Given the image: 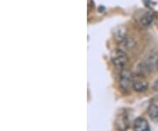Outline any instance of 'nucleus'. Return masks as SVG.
Wrapping results in <instances>:
<instances>
[{"label":"nucleus","instance_id":"nucleus-3","mask_svg":"<svg viewBox=\"0 0 158 131\" xmlns=\"http://www.w3.org/2000/svg\"><path fill=\"white\" fill-rule=\"evenodd\" d=\"M113 63L117 68H123L124 65L127 62V57L122 50H117L112 57Z\"/></svg>","mask_w":158,"mask_h":131},{"label":"nucleus","instance_id":"nucleus-7","mask_svg":"<svg viewBox=\"0 0 158 131\" xmlns=\"http://www.w3.org/2000/svg\"><path fill=\"white\" fill-rule=\"evenodd\" d=\"M113 35L115 40H117L118 42H122L123 40L126 39L127 36V28L123 27V26H118L116 28L114 29L113 32Z\"/></svg>","mask_w":158,"mask_h":131},{"label":"nucleus","instance_id":"nucleus-8","mask_svg":"<svg viewBox=\"0 0 158 131\" xmlns=\"http://www.w3.org/2000/svg\"><path fill=\"white\" fill-rule=\"evenodd\" d=\"M148 114L149 115V117L151 118V120L155 122L158 123V106L152 104L149 106V108L148 109Z\"/></svg>","mask_w":158,"mask_h":131},{"label":"nucleus","instance_id":"nucleus-5","mask_svg":"<svg viewBox=\"0 0 158 131\" xmlns=\"http://www.w3.org/2000/svg\"><path fill=\"white\" fill-rule=\"evenodd\" d=\"M134 129L135 131H150V127L145 118L138 117L134 122Z\"/></svg>","mask_w":158,"mask_h":131},{"label":"nucleus","instance_id":"nucleus-2","mask_svg":"<svg viewBox=\"0 0 158 131\" xmlns=\"http://www.w3.org/2000/svg\"><path fill=\"white\" fill-rule=\"evenodd\" d=\"M116 127L119 131H126L129 127V119L128 115L126 112H120L119 114L117 116L115 120Z\"/></svg>","mask_w":158,"mask_h":131},{"label":"nucleus","instance_id":"nucleus-4","mask_svg":"<svg viewBox=\"0 0 158 131\" xmlns=\"http://www.w3.org/2000/svg\"><path fill=\"white\" fill-rule=\"evenodd\" d=\"M154 19H155V15L152 11H145L138 19V23L141 27L147 28L152 24Z\"/></svg>","mask_w":158,"mask_h":131},{"label":"nucleus","instance_id":"nucleus-9","mask_svg":"<svg viewBox=\"0 0 158 131\" xmlns=\"http://www.w3.org/2000/svg\"><path fill=\"white\" fill-rule=\"evenodd\" d=\"M121 44L123 45V48H125L126 49H132L134 46H135V40H133L132 38H126Z\"/></svg>","mask_w":158,"mask_h":131},{"label":"nucleus","instance_id":"nucleus-6","mask_svg":"<svg viewBox=\"0 0 158 131\" xmlns=\"http://www.w3.org/2000/svg\"><path fill=\"white\" fill-rule=\"evenodd\" d=\"M148 87V84L146 80L142 79V78H137V79H134L133 81V85H132V88L135 91H146Z\"/></svg>","mask_w":158,"mask_h":131},{"label":"nucleus","instance_id":"nucleus-10","mask_svg":"<svg viewBox=\"0 0 158 131\" xmlns=\"http://www.w3.org/2000/svg\"><path fill=\"white\" fill-rule=\"evenodd\" d=\"M153 89H154L155 91H158V79L154 83V85H153Z\"/></svg>","mask_w":158,"mask_h":131},{"label":"nucleus","instance_id":"nucleus-11","mask_svg":"<svg viewBox=\"0 0 158 131\" xmlns=\"http://www.w3.org/2000/svg\"><path fill=\"white\" fill-rule=\"evenodd\" d=\"M156 69L158 70V58L156 59Z\"/></svg>","mask_w":158,"mask_h":131},{"label":"nucleus","instance_id":"nucleus-1","mask_svg":"<svg viewBox=\"0 0 158 131\" xmlns=\"http://www.w3.org/2000/svg\"><path fill=\"white\" fill-rule=\"evenodd\" d=\"M134 78L130 70H124L120 73V78H119V85L120 87L123 90H129L130 87H132L133 85Z\"/></svg>","mask_w":158,"mask_h":131}]
</instances>
